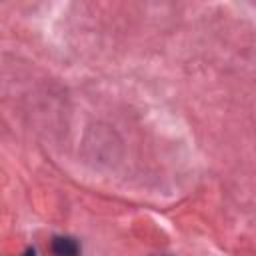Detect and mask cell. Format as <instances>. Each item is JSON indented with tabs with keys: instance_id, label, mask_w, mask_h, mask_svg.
Instances as JSON below:
<instances>
[{
	"instance_id": "cell-3",
	"label": "cell",
	"mask_w": 256,
	"mask_h": 256,
	"mask_svg": "<svg viewBox=\"0 0 256 256\" xmlns=\"http://www.w3.org/2000/svg\"><path fill=\"white\" fill-rule=\"evenodd\" d=\"M164 256H168V254H164Z\"/></svg>"
},
{
	"instance_id": "cell-1",
	"label": "cell",
	"mask_w": 256,
	"mask_h": 256,
	"mask_svg": "<svg viewBox=\"0 0 256 256\" xmlns=\"http://www.w3.org/2000/svg\"><path fill=\"white\" fill-rule=\"evenodd\" d=\"M52 254L54 256H80V246L70 236H56L52 240Z\"/></svg>"
},
{
	"instance_id": "cell-2",
	"label": "cell",
	"mask_w": 256,
	"mask_h": 256,
	"mask_svg": "<svg viewBox=\"0 0 256 256\" xmlns=\"http://www.w3.org/2000/svg\"><path fill=\"white\" fill-rule=\"evenodd\" d=\"M22 256H36V250H34V248H28V250H26Z\"/></svg>"
}]
</instances>
